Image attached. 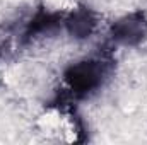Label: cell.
I'll list each match as a JSON object with an SVG mask.
<instances>
[{"label": "cell", "mask_w": 147, "mask_h": 145, "mask_svg": "<svg viewBox=\"0 0 147 145\" xmlns=\"http://www.w3.org/2000/svg\"><path fill=\"white\" fill-rule=\"evenodd\" d=\"M105 73H106L105 63L89 60V62H80L72 65L65 73V80L74 94L82 97L101 84Z\"/></svg>", "instance_id": "1"}, {"label": "cell", "mask_w": 147, "mask_h": 145, "mask_svg": "<svg viewBox=\"0 0 147 145\" xmlns=\"http://www.w3.org/2000/svg\"><path fill=\"white\" fill-rule=\"evenodd\" d=\"M111 36L121 44H137L147 36V19L142 12L130 14L111 28Z\"/></svg>", "instance_id": "2"}, {"label": "cell", "mask_w": 147, "mask_h": 145, "mask_svg": "<svg viewBox=\"0 0 147 145\" xmlns=\"http://www.w3.org/2000/svg\"><path fill=\"white\" fill-rule=\"evenodd\" d=\"M94 24H96L94 17H92V14L87 9H80V10L74 12L69 17V21H67V28H69L70 34L79 38V39L89 38V34L94 29Z\"/></svg>", "instance_id": "3"}]
</instances>
